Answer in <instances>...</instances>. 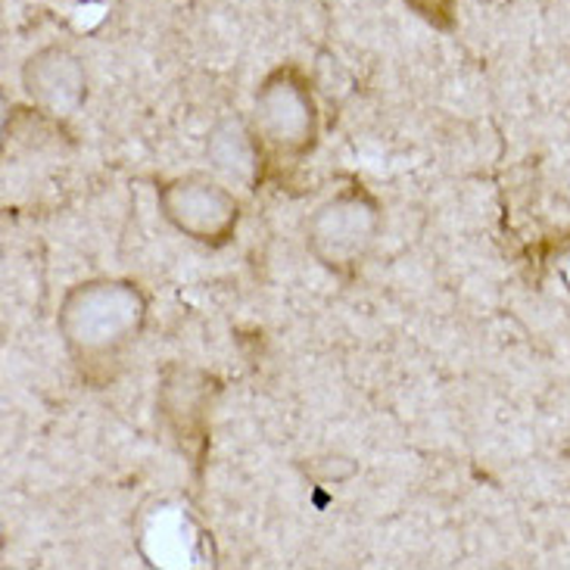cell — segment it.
I'll use <instances>...</instances> for the list:
<instances>
[{
  "mask_svg": "<svg viewBox=\"0 0 570 570\" xmlns=\"http://www.w3.org/2000/svg\"><path fill=\"white\" fill-rule=\"evenodd\" d=\"M147 293L128 278H91L66 291L57 331L85 384L100 390L116 381L147 327Z\"/></svg>",
  "mask_w": 570,
  "mask_h": 570,
  "instance_id": "1",
  "label": "cell"
},
{
  "mask_svg": "<svg viewBox=\"0 0 570 570\" xmlns=\"http://www.w3.org/2000/svg\"><path fill=\"white\" fill-rule=\"evenodd\" d=\"M249 125L268 163L296 166L315 154L322 138V109L299 66L284 62L259 81Z\"/></svg>",
  "mask_w": 570,
  "mask_h": 570,
  "instance_id": "2",
  "label": "cell"
},
{
  "mask_svg": "<svg viewBox=\"0 0 570 570\" xmlns=\"http://www.w3.org/2000/svg\"><path fill=\"white\" fill-rule=\"evenodd\" d=\"M384 225L381 203L368 187L350 185L327 197L306 222V249L337 278H350L365 263Z\"/></svg>",
  "mask_w": 570,
  "mask_h": 570,
  "instance_id": "3",
  "label": "cell"
},
{
  "mask_svg": "<svg viewBox=\"0 0 570 570\" xmlns=\"http://www.w3.org/2000/svg\"><path fill=\"white\" fill-rule=\"evenodd\" d=\"M159 216L200 247H228L240 225V200L209 175H178L156 187Z\"/></svg>",
  "mask_w": 570,
  "mask_h": 570,
  "instance_id": "4",
  "label": "cell"
},
{
  "mask_svg": "<svg viewBox=\"0 0 570 570\" xmlns=\"http://www.w3.org/2000/svg\"><path fill=\"white\" fill-rule=\"evenodd\" d=\"M140 558L150 568H213L216 546L213 533L197 521V514L171 499H154L144 505L135 527Z\"/></svg>",
  "mask_w": 570,
  "mask_h": 570,
  "instance_id": "5",
  "label": "cell"
},
{
  "mask_svg": "<svg viewBox=\"0 0 570 570\" xmlns=\"http://www.w3.org/2000/svg\"><path fill=\"white\" fill-rule=\"evenodd\" d=\"M209 377L203 371L171 368L159 386V402L156 412L163 424L169 428L171 440L178 449L190 455V462L200 468L206 455V428H209V405H213V390Z\"/></svg>",
  "mask_w": 570,
  "mask_h": 570,
  "instance_id": "6",
  "label": "cell"
},
{
  "mask_svg": "<svg viewBox=\"0 0 570 570\" xmlns=\"http://www.w3.org/2000/svg\"><path fill=\"white\" fill-rule=\"evenodd\" d=\"M22 88L47 116H72L88 100V72L69 47L50 45L22 62Z\"/></svg>",
  "mask_w": 570,
  "mask_h": 570,
  "instance_id": "7",
  "label": "cell"
},
{
  "mask_svg": "<svg viewBox=\"0 0 570 570\" xmlns=\"http://www.w3.org/2000/svg\"><path fill=\"white\" fill-rule=\"evenodd\" d=\"M206 156L213 169L228 175L234 181L247 187H259L265 178V150L253 135V125L240 116H228L209 131L206 140Z\"/></svg>",
  "mask_w": 570,
  "mask_h": 570,
  "instance_id": "8",
  "label": "cell"
},
{
  "mask_svg": "<svg viewBox=\"0 0 570 570\" xmlns=\"http://www.w3.org/2000/svg\"><path fill=\"white\" fill-rule=\"evenodd\" d=\"M409 13L428 22L436 31H452L459 22V0H402Z\"/></svg>",
  "mask_w": 570,
  "mask_h": 570,
  "instance_id": "9",
  "label": "cell"
}]
</instances>
